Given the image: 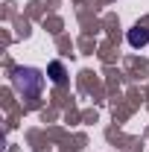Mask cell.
<instances>
[{
	"label": "cell",
	"instance_id": "obj_1",
	"mask_svg": "<svg viewBox=\"0 0 149 152\" xmlns=\"http://www.w3.org/2000/svg\"><path fill=\"white\" fill-rule=\"evenodd\" d=\"M41 73L38 70H18L15 73V85H18L23 94H29V96H35L38 91H41Z\"/></svg>",
	"mask_w": 149,
	"mask_h": 152
},
{
	"label": "cell",
	"instance_id": "obj_2",
	"mask_svg": "<svg viewBox=\"0 0 149 152\" xmlns=\"http://www.w3.org/2000/svg\"><path fill=\"white\" fill-rule=\"evenodd\" d=\"M129 44L131 47H134V50H137V47H146L149 44V29L146 26H134V29H129Z\"/></svg>",
	"mask_w": 149,
	"mask_h": 152
},
{
	"label": "cell",
	"instance_id": "obj_3",
	"mask_svg": "<svg viewBox=\"0 0 149 152\" xmlns=\"http://www.w3.org/2000/svg\"><path fill=\"white\" fill-rule=\"evenodd\" d=\"M50 76H53V82H64V67L58 61H53L50 64Z\"/></svg>",
	"mask_w": 149,
	"mask_h": 152
}]
</instances>
